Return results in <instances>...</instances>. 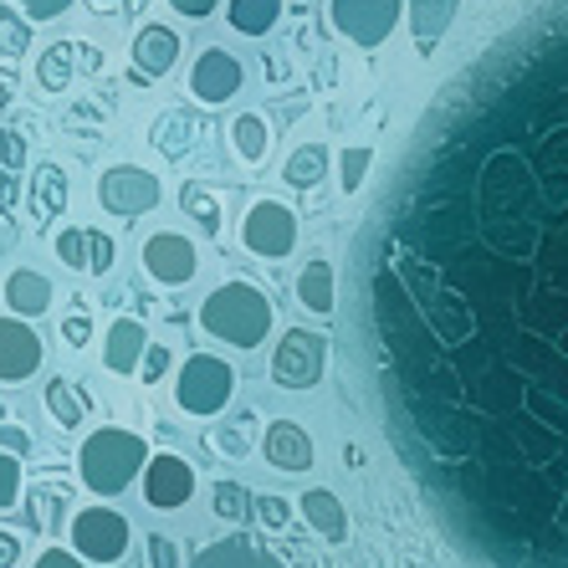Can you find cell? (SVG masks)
Listing matches in <instances>:
<instances>
[{
  "label": "cell",
  "mask_w": 568,
  "mask_h": 568,
  "mask_svg": "<svg viewBox=\"0 0 568 568\" xmlns=\"http://www.w3.org/2000/svg\"><path fill=\"white\" fill-rule=\"evenodd\" d=\"M517 37L446 98L358 266L425 503L487 564L568 568V21Z\"/></svg>",
  "instance_id": "obj_1"
},
{
  "label": "cell",
  "mask_w": 568,
  "mask_h": 568,
  "mask_svg": "<svg viewBox=\"0 0 568 568\" xmlns=\"http://www.w3.org/2000/svg\"><path fill=\"white\" fill-rule=\"evenodd\" d=\"M149 466V446L144 436H133L123 425H103L93 436L82 440L78 450V471H82V487L98 491V497H119L123 487H133Z\"/></svg>",
  "instance_id": "obj_2"
},
{
  "label": "cell",
  "mask_w": 568,
  "mask_h": 568,
  "mask_svg": "<svg viewBox=\"0 0 568 568\" xmlns=\"http://www.w3.org/2000/svg\"><path fill=\"white\" fill-rule=\"evenodd\" d=\"M200 323L231 348H256L272 333V303L252 282H221V287L200 303Z\"/></svg>",
  "instance_id": "obj_3"
},
{
  "label": "cell",
  "mask_w": 568,
  "mask_h": 568,
  "mask_svg": "<svg viewBox=\"0 0 568 568\" xmlns=\"http://www.w3.org/2000/svg\"><path fill=\"white\" fill-rule=\"evenodd\" d=\"M236 395V369L225 364L221 354H190L180 364V379H174V399L180 410L195 415V420H215V415L231 405Z\"/></svg>",
  "instance_id": "obj_4"
},
{
  "label": "cell",
  "mask_w": 568,
  "mask_h": 568,
  "mask_svg": "<svg viewBox=\"0 0 568 568\" xmlns=\"http://www.w3.org/2000/svg\"><path fill=\"white\" fill-rule=\"evenodd\" d=\"M67 532H72V554L82 564H119L129 554L133 523L123 513H113V507H82V513H72Z\"/></svg>",
  "instance_id": "obj_5"
},
{
  "label": "cell",
  "mask_w": 568,
  "mask_h": 568,
  "mask_svg": "<svg viewBox=\"0 0 568 568\" xmlns=\"http://www.w3.org/2000/svg\"><path fill=\"white\" fill-rule=\"evenodd\" d=\"M323 369H328V338L313 328H287L272 348V384L282 389H313Z\"/></svg>",
  "instance_id": "obj_6"
},
{
  "label": "cell",
  "mask_w": 568,
  "mask_h": 568,
  "mask_svg": "<svg viewBox=\"0 0 568 568\" xmlns=\"http://www.w3.org/2000/svg\"><path fill=\"white\" fill-rule=\"evenodd\" d=\"M241 246L262 262H282L297 246V215L282 200H256L252 211L241 215Z\"/></svg>",
  "instance_id": "obj_7"
},
{
  "label": "cell",
  "mask_w": 568,
  "mask_h": 568,
  "mask_svg": "<svg viewBox=\"0 0 568 568\" xmlns=\"http://www.w3.org/2000/svg\"><path fill=\"white\" fill-rule=\"evenodd\" d=\"M328 16H333V27L344 31L354 47L374 52V47H384V41L395 37L405 6H399V0H333Z\"/></svg>",
  "instance_id": "obj_8"
},
{
  "label": "cell",
  "mask_w": 568,
  "mask_h": 568,
  "mask_svg": "<svg viewBox=\"0 0 568 568\" xmlns=\"http://www.w3.org/2000/svg\"><path fill=\"white\" fill-rule=\"evenodd\" d=\"M139 262H144L149 282H159V287H185V282H195V272H200L195 241L180 236V231H154V236L144 241Z\"/></svg>",
  "instance_id": "obj_9"
},
{
  "label": "cell",
  "mask_w": 568,
  "mask_h": 568,
  "mask_svg": "<svg viewBox=\"0 0 568 568\" xmlns=\"http://www.w3.org/2000/svg\"><path fill=\"white\" fill-rule=\"evenodd\" d=\"M139 487H144V503L154 507V513H180V507L195 497V466H190L185 456H174V450L149 456Z\"/></svg>",
  "instance_id": "obj_10"
},
{
  "label": "cell",
  "mask_w": 568,
  "mask_h": 568,
  "mask_svg": "<svg viewBox=\"0 0 568 568\" xmlns=\"http://www.w3.org/2000/svg\"><path fill=\"white\" fill-rule=\"evenodd\" d=\"M159 180L149 170H139V164H119V170H108L103 180H98V200H103L108 215H123V221H133V215H144L159 205Z\"/></svg>",
  "instance_id": "obj_11"
},
{
  "label": "cell",
  "mask_w": 568,
  "mask_h": 568,
  "mask_svg": "<svg viewBox=\"0 0 568 568\" xmlns=\"http://www.w3.org/2000/svg\"><path fill=\"white\" fill-rule=\"evenodd\" d=\"M241 82H246V67H241L231 52H221V47H205V52L190 62V93H195L205 108L231 103V98L241 93Z\"/></svg>",
  "instance_id": "obj_12"
},
{
  "label": "cell",
  "mask_w": 568,
  "mask_h": 568,
  "mask_svg": "<svg viewBox=\"0 0 568 568\" xmlns=\"http://www.w3.org/2000/svg\"><path fill=\"white\" fill-rule=\"evenodd\" d=\"M41 369V338L27 317H0V384H21Z\"/></svg>",
  "instance_id": "obj_13"
},
{
  "label": "cell",
  "mask_w": 568,
  "mask_h": 568,
  "mask_svg": "<svg viewBox=\"0 0 568 568\" xmlns=\"http://www.w3.org/2000/svg\"><path fill=\"white\" fill-rule=\"evenodd\" d=\"M262 456L277 471H292V476H303V471H313V462H317V450H313V436H307L297 420H272L262 430Z\"/></svg>",
  "instance_id": "obj_14"
},
{
  "label": "cell",
  "mask_w": 568,
  "mask_h": 568,
  "mask_svg": "<svg viewBox=\"0 0 568 568\" xmlns=\"http://www.w3.org/2000/svg\"><path fill=\"white\" fill-rule=\"evenodd\" d=\"M57 256H62V266H72V272H108L113 241H108L103 231H88V225H62Z\"/></svg>",
  "instance_id": "obj_15"
},
{
  "label": "cell",
  "mask_w": 568,
  "mask_h": 568,
  "mask_svg": "<svg viewBox=\"0 0 568 568\" xmlns=\"http://www.w3.org/2000/svg\"><path fill=\"white\" fill-rule=\"evenodd\" d=\"M144 348H149V328H144V323H139V317H119V323L108 328V338H103V364L113 374H139Z\"/></svg>",
  "instance_id": "obj_16"
},
{
  "label": "cell",
  "mask_w": 568,
  "mask_h": 568,
  "mask_svg": "<svg viewBox=\"0 0 568 568\" xmlns=\"http://www.w3.org/2000/svg\"><path fill=\"white\" fill-rule=\"evenodd\" d=\"M174 62H180V31L174 27H144L133 37V67L144 72V82L164 78Z\"/></svg>",
  "instance_id": "obj_17"
},
{
  "label": "cell",
  "mask_w": 568,
  "mask_h": 568,
  "mask_svg": "<svg viewBox=\"0 0 568 568\" xmlns=\"http://www.w3.org/2000/svg\"><path fill=\"white\" fill-rule=\"evenodd\" d=\"M297 513L307 517V528H313L317 538H328V542L348 538V513H344V503H338L328 487H307L303 503H297Z\"/></svg>",
  "instance_id": "obj_18"
},
{
  "label": "cell",
  "mask_w": 568,
  "mask_h": 568,
  "mask_svg": "<svg viewBox=\"0 0 568 568\" xmlns=\"http://www.w3.org/2000/svg\"><path fill=\"white\" fill-rule=\"evenodd\" d=\"M52 282L41 277V272H31V266H21V272H11L6 277V303H11V317H41L47 307H52Z\"/></svg>",
  "instance_id": "obj_19"
},
{
  "label": "cell",
  "mask_w": 568,
  "mask_h": 568,
  "mask_svg": "<svg viewBox=\"0 0 568 568\" xmlns=\"http://www.w3.org/2000/svg\"><path fill=\"white\" fill-rule=\"evenodd\" d=\"M195 568H282V564L266 548H256L252 538H221L195 558Z\"/></svg>",
  "instance_id": "obj_20"
},
{
  "label": "cell",
  "mask_w": 568,
  "mask_h": 568,
  "mask_svg": "<svg viewBox=\"0 0 568 568\" xmlns=\"http://www.w3.org/2000/svg\"><path fill=\"white\" fill-rule=\"evenodd\" d=\"M297 303H303V313H313V317L333 313V303H338V282H333L328 262H307L303 272H297Z\"/></svg>",
  "instance_id": "obj_21"
},
{
  "label": "cell",
  "mask_w": 568,
  "mask_h": 568,
  "mask_svg": "<svg viewBox=\"0 0 568 568\" xmlns=\"http://www.w3.org/2000/svg\"><path fill=\"white\" fill-rule=\"evenodd\" d=\"M456 11H462V0H410V31H415V41H420V52H430V47L446 37Z\"/></svg>",
  "instance_id": "obj_22"
},
{
  "label": "cell",
  "mask_w": 568,
  "mask_h": 568,
  "mask_svg": "<svg viewBox=\"0 0 568 568\" xmlns=\"http://www.w3.org/2000/svg\"><path fill=\"white\" fill-rule=\"evenodd\" d=\"M328 164H333V154L323 144H297L287 154V164H282V180H287L292 190H313L328 180Z\"/></svg>",
  "instance_id": "obj_23"
},
{
  "label": "cell",
  "mask_w": 568,
  "mask_h": 568,
  "mask_svg": "<svg viewBox=\"0 0 568 568\" xmlns=\"http://www.w3.org/2000/svg\"><path fill=\"white\" fill-rule=\"evenodd\" d=\"M225 16H231V27L246 31V37H266V31L282 21V0H231Z\"/></svg>",
  "instance_id": "obj_24"
},
{
  "label": "cell",
  "mask_w": 568,
  "mask_h": 568,
  "mask_svg": "<svg viewBox=\"0 0 568 568\" xmlns=\"http://www.w3.org/2000/svg\"><path fill=\"white\" fill-rule=\"evenodd\" d=\"M47 410H52L57 425L78 430L82 415H88V389H78L72 379H52V384H47Z\"/></svg>",
  "instance_id": "obj_25"
},
{
  "label": "cell",
  "mask_w": 568,
  "mask_h": 568,
  "mask_svg": "<svg viewBox=\"0 0 568 568\" xmlns=\"http://www.w3.org/2000/svg\"><path fill=\"white\" fill-rule=\"evenodd\" d=\"M266 144H272V133H266V119H256V113H241V119L231 123V149H236L246 164L266 159Z\"/></svg>",
  "instance_id": "obj_26"
},
{
  "label": "cell",
  "mask_w": 568,
  "mask_h": 568,
  "mask_svg": "<svg viewBox=\"0 0 568 568\" xmlns=\"http://www.w3.org/2000/svg\"><path fill=\"white\" fill-rule=\"evenodd\" d=\"M333 164H338V190H344V195H358V190H364V180H369V170H374V149L348 144L344 154L333 159Z\"/></svg>",
  "instance_id": "obj_27"
},
{
  "label": "cell",
  "mask_w": 568,
  "mask_h": 568,
  "mask_svg": "<svg viewBox=\"0 0 568 568\" xmlns=\"http://www.w3.org/2000/svg\"><path fill=\"white\" fill-rule=\"evenodd\" d=\"M252 503H256V497L241 487V481H215V487H211V507H215V517H221V523H246Z\"/></svg>",
  "instance_id": "obj_28"
},
{
  "label": "cell",
  "mask_w": 568,
  "mask_h": 568,
  "mask_svg": "<svg viewBox=\"0 0 568 568\" xmlns=\"http://www.w3.org/2000/svg\"><path fill=\"white\" fill-rule=\"evenodd\" d=\"M62 195H67L62 170H57V164H41L37 185H31V205H37V215H57L62 211Z\"/></svg>",
  "instance_id": "obj_29"
},
{
  "label": "cell",
  "mask_w": 568,
  "mask_h": 568,
  "mask_svg": "<svg viewBox=\"0 0 568 568\" xmlns=\"http://www.w3.org/2000/svg\"><path fill=\"white\" fill-rule=\"evenodd\" d=\"M180 205H185V211L205 225V236H215V231H221V200H215L205 185H195V180H190V185L180 190Z\"/></svg>",
  "instance_id": "obj_30"
},
{
  "label": "cell",
  "mask_w": 568,
  "mask_h": 568,
  "mask_svg": "<svg viewBox=\"0 0 568 568\" xmlns=\"http://www.w3.org/2000/svg\"><path fill=\"white\" fill-rule=\"evenodd\" d=\"M215 446H221V456H246V450L256 446V420L252 415H236L231 425L215 430Z\"/></svg>",
  "instance_id": "obj_31"
},
{
  "label": "cell",
  "mask_w": 568,
  "mask_h": 568,
  "mask_svg": "<svg viewBox=\"0 0 568 568\" xmlns=\"http://www.w3.org/2000/svg\"><path fill=\"white\" fill-rule=\"evenodd\" d=\"M21 503V456H6L0 450V513Z\"/></svg>",
  "instance_id": "obj_32"
},
{
  "label": "cell",
  "mask_w": 568,
  "mask_h": 568,
  "mask_svg": "<svg viewBox=\"0 0 568 568\" xmlns=\"http://www.w3.org/2000/svg\"><path fill=\"white\" fill-rule=\"evenodd\" d=\"M195 139V129L185 123V113H164V123L154 129V144L159 149H185Z\"/></svg>",
  "instance_id": "obj_33"
},
{
  "label": "cell",
  "mask_w": 568,
  "mask_h": 568,
  "mask_svg": "<svg viewBox=\"0 0 568 568\" xmlns=\"http://www.w3.org/2000/svg\"><path fill=\"white\" fill-rule=\"evenodd\" d=\"M31 47V31L27 21H16V16L0 11V57H21Z\"/></svg>",
  "instance_id": "obj_34"
},
{
  "label": "cell",
  "mask_w": 568,
  "mask_h": 568,
  "mask_svg": "<svg viewBox=\"0 0 568 568\" xmlns=\"http://www.w3.org/2000/svg\"><path fill=\"white\" fill-rule=\"evenodd\" d=\"M170 364H174L170 348H164V344H149V348H144V364H139V379H144V384H159L164 374H170Z\"/></svg>",
  "instance_id": "obj_35"
},
{
  "label": "cell",
  "mask_w": 568,
  "mask_h": 568,
  "mask_svg": "<svg viewBox=\"0 0 568 568\" xmlns=\"http://www.w3.org/2000/svg\"><path fill=\"white\" fill-rule=\"evenodd\" d=\"M149 568H180V542L164 532H149Z\"/></svg>",
  "instance_id": "obj_36"
},
{
  "label": "cell",
  "mask_w": 568,
  "mask_h": 568,
  "mask_svg": "<svg viewBox=\"0 0 568 568\" xmlns=\"http://www.w3.org/2000/svg\"><path fill=\"white\" fill-rule=\"evenodd\" d=\"M67 62H72V47H57L52 57H41V82L47 88H67Z\"/></svg>",
  "instance_id": "obj_37"
},
{
  "label": "cell",
  "mask_w": 568,
  "mask_h": 568,
  "mask_svg": "<svg viewBox=\"0 0 568 568\" xmlns=\"http://www.w3.org/2000/svg\"><path fill=\"white\" fill-rule=\"evenodd\" d=\"M62 338H67L72 348H88V344H93V317H88V313H72V317L62 323Z\"/></svg>",
  "instance_id": "obj_38"
},
{
  "label": "cell",
  "mask_w": 568,
  "mask_h": 568,
  "mask_svg": "<svg viewBox=\"0 0 568 568\" xmlns=\"http://www.w3.org/2000/svg\"><path fill=\"white\" fill-rule=\"evenodd\" d=\"M31 568H88V564H82V558L72 554V548H41L37 564H31Z\"/></svg>",
  "instance_id": "obj_39"
},
{
  "label": "cell",
  "mask_w": 568,
  "mask_h": 568,
  "mask_svg": "<svg viewBox=\"0 0 568 568\" xmlns=\"http://www.w3.org/2000/svg\"><path fill=\"white\" fill-rule=\"evenodd\" d=\"M0 446H6V456H27V450H31V436L21 430V425L0 420Z\"/></svg>",
  "instance_id": "obj_40"
},
{
  "label": "cell",
  "mask_w": 568,
  "mask_h": 568,
  "mask_svg": "<svg viewBox=\"0 0 568 568\" xmlns=\"http://www.w3.org/2000/svg\"><path fill=\"white\" fill-rule=\"evenodd\" d=\"M67 6H72V0H21V11H27L31 21H57Z\"/></svg>",
  "instance_id": "obj_41"
},
{
  "label": "cell",
  "mask_w": 568,
  "mask_h": 568,
  "mask_svg": "<svg viewBox=\"0 0 568 568\" xmlns=\"http://www.w3.org/2000/svg\"><path fill=\"white\" fill-rule=\"evenodd\" d=\"M252 513H262L266 523H272V528H282V523L292 517V507L282 503V497H262V503H252Z\"/></svg>",
  "instance_id": "obj_42"
},
{
  "label": "cell",
  "mask_w": 568,
  "mask_h": 568,
  "mask_svg": "<svg viewBox=\"0 0 568 568\" xmlns=\"http://www.w3.org/2000/svg\"><path fill=\"white\" fill-rule=\"evenodd\" d=\"M170 6H174L180 16H190V21H205V16H211L221 0H170Z\"/></svg>",
  "instance_id": "obj_43"
},
{
  "label": "cell",
  "mask_w": 568,
  "mask_h": 568,
  "mask_svg": "<svg viewBox=\"0 0 568 568\" xmlns=\"http://www.w3.org/2000/svg\"><path fill=\"white\" fill-rule=\"evenodd\" d=\"M16 564H21V538L0 528V568H16Z\"/></svg>",
  "instance_id": "obj_44"
},
{
  "label": "cell",
  "mask_w": 568,
  "mask_h": 568,
  "mask_svg": "<svg viewBox=\"0 0 568 568\" xmlns=\"http://www.w3.org/2000/svg\"><path fill=\"white\" fill-rule=\"evenodd\" d=\"M98 6H113V0H98Z\"/></svg>",
  "instance_id": "obj_45"
},
{
  "label": "cell",
  "mask_w": 568,
  "mask_h": 568,
  "mask_svg": "<svg viewBox=\"0 0 568 568\" xmlns=\"http://www.w3.org/2000/svg\"><path fill=\"white\" fill-rule=\"evenodd\" d=\"M487 6H491V0H487Z\"/></svg>",
  "instance_id": "obj_46"
}]
</instances>
